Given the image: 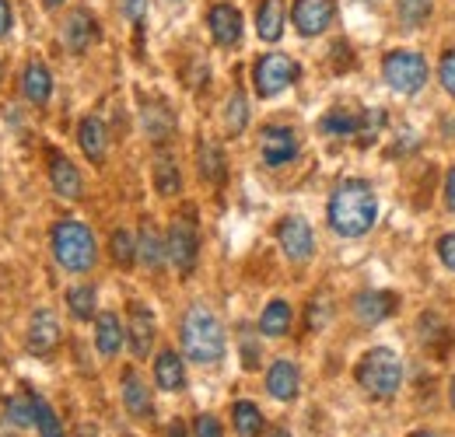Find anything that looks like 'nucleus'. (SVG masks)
Wrapping results in <instances>:
<instances>
[{
  "label": "nucleus",
  "mask_w": 455,
  "mask_h": 437,
  "mask_svg": "<svg viewBox=\"0 0 455 437\" xmlns=\"http://www.w3.org/2000/svg\"><path fill=\"white\" fill-rule=\"evenodd\" d=\"M330 227L343 238H361L375 227L379 220V196L364 179H347L333 189L330 207H326Z\"/></svg>",
  "instance_id": "nucleus-1"
},
{
  "label": "nucleus",
  "mask_w": 455,
  "mask_h": 437,
  "mask_svg": "<svg viewBox=\"0 0 455 437\" xmlns=\"http://www.w3.org/2000/svg\"><path fill=\"white\" fill-rule=\"evenodd\" d=\"M182 350L193 364H218L225 357V326L204 305H193L182 319Z\"/></svg>",
  "instance_id": "nucleus-2"
},
{
  "label": "nucleus",
  "mask_w": 455,
  "mask_h": 437,
  "mask_svg": "<svg viewBox=\"0 0 455 437\" xmlns=\"http://www.w3.org/2000/svg\"><path fill=\"white\" fill-rule=\"evenodd\" d=\"M53 256L67 274H88L95 266V234L81 220H60L53 227Z\"/></svg>",
  "instance_id": "nucleus-3"
},
{
  "label": "nucleus",
  "mask_w": 455,
  "mask_h": 437,
  "mask_svg": "<svg viewBox=\"0 0 455 437\" xmlns=\"http://www.w3.org/2000/svg\"><path fill=\"white\" fill-rule=\"evenodd\" d=\"M403 382V364L393 350L386 346H375L361 357L357 364V385L371 395V399H393Z\"/></svg>",
  "instance_id": "nucleus-4"
},
{
  "label": "nucleus",
  "mask_w": 455,
  "mask_h": 437,
  "mask_svg": "<svg viewBox=\"0 0 455 437\" xmlns=\"http://www.w3.org/2000/svg\"><path fill=\"white\" fill-rule=\"evenodd\" d=\"M382 74H386V84L399 91V95H417L424 84H427V60L420 53H410V50H396L382 60Z\"/></svg>",
  "instance_id": "nucleus-5"
},
{
  "label": "nucleus",
  "mask_w": 455,
  "mask_h": 437,
  "mask_svg": "<svg viewBox=\"0 0 455 437\" xmlns=\"http://www.w3.org/2000/svg\"><path fill=\"white\" fill-rule=\"evenodd\" d=\"M301 74V67L284 53H267L256 60L252 67V84H256V95L259 99H274L281 95L287 84H294Z\"/></svg>",
  "instance_id": "nucleus-6"
},
{
  "label": "nucleus",
  "mask_w": 455,
  "mask_h": 437,
  "mask_svg": "<svg viewBox=\"0 0 455 437\" xmlns=\"http://www.w3.org/2000/svg\"><path fill=\"white\" fill-rule=\"evenodd\" d=\"M169 259L172 266L179 270V276H189L196 266V256H200V234H196V224L193 218H175L169 227Z\"/></svg>",
  "instance_id": "nucleus-7"
},
{
  "label": "nucleus",
  "mask_w": 455,
  "mask_h": 437,
  "mask_svg": "<svg viewBox=\"0 0 455 437\" xmlns=\"http://www.w3.org/2000/svg\"><path fill=\"white\" fill-rule=\"evenodd\" d=\"M277 242H281L287 259H294V263H308L312 252H315V234H312V227H308L305 218L281 220L277 224Z\"/></svg>",
  "instance_id": "nucleus-8"
},
{
  "label": "nucleus",
  "mask_w": 455,
  "mask_h": 437,
  "mask_svg": "<svg viewBox=\"0 0 455 437\" xmlns=\"http://www.w3.org/2000/svg\"><path fill=\"white\" fill-rule=\"evenodd\" d=\"M259 151H263V162L270 168H281V164L298 158V137L291 126H267L259 137Z\"/></svg>",
  "instance_id": "nucleus-9"
},
{
  "label": "nucleus",
  "mask_w": 455,
  "mask_h": 437,
  "mask_svg": "<svg viewBox=\"0 0 455 437\" xmlns=\"http://www.w3.org/2000/svg\"><path fill=\"white\" fill-rule=\"evenodd\" d=\"M294 28L301 36H323L333 21V0H294Z\"/></svg>",
  "instance_id": "nucleus-10"
},
{
  "label": "nucleus",
  "mask_w": 455,
  "mask_h": 437,
  "mask_svg": "<svg viewBox=\"0 0 455 437\" xmlns=\"http://www.w3.org/2000/svg\"><path fill=\"white\" fill-rule=\"evenodd\" d=\"M396 312V294L389 290H364L354 298V315L361 326H379Z\"/></svg>",
  "instance_id": "nucleus-11"
},
{
  "label": "nucleus",
  "mask_w": 455,
  "mask_h": 437,
  "mask_svg": "<svg viewBox=\"0 0 455 437\" xmlns=\"http://www.w3.org/2000/svg\"><path fill=\"white\" fill-rule=\"evenodd\" d=\"M95 36H99V21L84 7H77V11L67 14V21H63V43H67L70 53H84L95 43Z\"/></svg>",
  "instance_id": "nucleus-12"
},
{
  "label": "nucleus",
  "mask_w": 455,
  "mask_h": 437,
  "mask_svg": "<svg viewBox=\"0 0 455 437\" xmlns=\"http://www.w3.org/2000/svg\"><path fill=\"white\" fill-rule=\"evenodd\" d=\"M57 346H60L57 315H53L50 308H39V312L32 315V326H28V350L39 354V357H46V354H53Z\"/></svg>",
  "instance_id": "nucleus-13"
},
{
  "label": "nucleus",
  "mask_w": 455,
  "mask_h": 437,
  "mask_svg": "<svg viewBox=\"0 0 455 437\" xmlns=\"http://www.w3.org/2000/svg\"><path fill=\"white\" fill-rule=\"evenodd\" d=\"M207 25H211V36L218 46H235L242 39V14L231 4H214L207 14Z\"/></svg>",
  "instance_id": "nucleus-14"
},
{
  "label": "nucleus",
  "mask_w": 455,
  "mask_h": 437,
  "mask_svg": "<svg viewBox=\"0 0 455 437\" xmlns=\"http://www.w3.org/2000/svg\"><path fill=\"white\" fill-rule=\"evenodd\" d=\"M126 339H130L133 357H148V354H151V343H155V315H151L144 305H130V329H126Z\"/></svg>",
  "instance_id": "nucleus-15"
},
{
  "label": "nucleus",
  "mask_w": 455,
  "mask_h": 437,
  "mask_svg": "<svg viewBox=\"0 0 455 437\" xmlns=\"http://www.w3.org/2000/svg\"><path fill=\"white\" fill-rule=\"evenodd\" d=\"M21 91H25V99L32 106H46L50 95H53V74H50V67L39 63V60H32L25 67V74H21Z\"/></svg>",
  "instance_id": "nucleus-16"
},
{
  "label": "nucleus",
  "mask_w": 455,
  "mask_h": 437,
  "mask_svg": "<svg viewBox=\"0 0 455 437\" xmlns=\"http://www.w3.org/2000/svg\"><path fill=\"white\" fill-rule=\"evenodd\" d=\"M50 182H53V189H57L63 200H81V171L74 168L70 158H63V155H50Z\"/></svg>",
  "instance_id": "nucleus-17"
},
{
  "label": "nucleus",
  "mask_w": 455,
  "mask_h": 437,
  "mask_svg": "<svg viewBox=\"0 0 455 437\" xmlns=\"http://www.w3.org/2000/svg\"><path fill=\"white\" fill-rule=\"evenodd\" d=\"M298 364H291V361H274L270 364V371H267V392L274 395V399H281V402H291L294 395H298Z\"/></svg>",
  "instance_id": "nucleus-18"
},
{
  "label": "nucleus",
  "mask_w": 455,
  "mask_h": 437,
  "mask_svg": "<svg viewBox=\"0 0 455 437\" xmlns=\"http://www.w3.org/2000/svg\"><path fill=\"white\" fill-rule=\"evenodd\" d=\"M284 0H263L259 11H256V32L263 43H277L284 36Z\"/></svg>",
  "instance_id": "nucleus-19"
},
{
  "label": "nucleus",
  "mask_w": 455,
  "mask_h": 437,
  "mask_svg": "<svg viewBox=\"0 0 455 437\" xmlns=\"http://www.w3.org/2000/svg\"><path fill=\"white\" fill-rule=\"evenodd\" d=\"M155 382L162 392H182L186 388V368L175 350H162L155 361Z\"/></svg>",
  "instance_id": "nucleus-20"
},
{
  "label": "nucleus",
  "mask_w": 455,
  "mask_h": 437,
  "mask_svg": "<svg viewBox=\"0 0 455 437\" xmlns=\"http://www.w3.org/2000/svg\"><path fill=\"white\" fill-rule=\"evenodd\" d=\"M137 259H140L148 270H162V263L169 259V249H165L162 234H158L151 224L140 227V238H137Z\"/></svg>",
  "instance_id": "nucleus-21"
},
{
  "label": "nucleus",
  "mask_w": 455,
  "mask_h": 437,
  "mask_svg": "<svg viewBox=\"0 0 455 437\" xmlns=\"http://www.w3.org/2000/svg\"><path fill=\"white\" fill-rule=\"evenodd\" d=\"M77 140H81V151L88 155V162L95 164L106 162V126H102V119L88 115L81 123V130H77Z\"/></svg>",
  "instance_id": "nucleus-22"
},
{
  "label": "nucleus",
  "mask_w": 455,
  "mask_h": 437,
  "mask_svg": "<svg viewBox=\"0 0 455 437\" xmlns=\"http://www.w3.org/2000/svg\"><path fill=\"white\" fill-rule=\"evenodd\" d=\"M123 406L133 413V417H151V392H148V385L140 382V375L137 371H126L123 375Z\"/></svg>",
  "instance_id": "nucleus-23"
},
{
  "label": "nucleus",
  "mask_w": 455,
  "mask_h": 437,
  "mask_svg": "<svg viewBox=\"0 0 455 437\" xmlns=\"http://www.w3.org/2000/svg\"><path fill=\"white\" fill-rule=\"evenodd\" d=\"M95 346H99L102 357L119 354V346H123V326H119V319H116L113 312H102L95 319Z\"/></svg>",
  "instance_id": "nucleus-24"
},
{
  "label": "nucleus",
  "mask_w": 455,
  "mask_h": 437,
  "mask_svg": "<svg viewBox=\"0 0 455 437\" xmlns=\"http://www.w3.org/2000/svg\"><path fill=\"white\" fill-rule=\"evenodd\" d=\"M287 329H291V305L277 298V301H270V305L263 308V315H259V332L270 336V339H281V336H287Z\"/></svg>",
  "instance_id": "nucleus-25"
},
{
  "label": "nucleus",
  "mask_w": 455,
  "mask_h": 437,
  "mask_svg": "<svg viewBox=\"0 0 455 437\" xmlns=\"http://www.w3.org/2000/svg\"><path fill=\"white\" fill-rule=\"evenodd\" d=\"M200 175H204L211 186H221L228 179V162L214 140H204V144H200Z\"/></svg>",
  "instance_id": "nucleus-26"
},
{
  "label": "nucleus",
  "mask_w": 455,
  "mask_h": 437,
  "mask_svg": "<svg viewBox=\"0 0 455 437\" xmlns=\"http://www.w3.org/2000/svg\"><path fill=\"white\" fill-rule=\"evenodd\" d=\"M231 420H235V434L238 437H259V431H263V413H259L256 402H245V399L235 402Z\"/></svg>",
  "instance_id": "nucleus-27"
},
{
  "label": "nucleus",
  "mask_w": 455,
  "mask_h": 437,
  "mask_svg": "<svg viewBox=\"0 0 455 437\" xmlns=\"http://www.w3.org/2000/svg\"><path fill=\"white\" fill-rule=\"evenodd\" d=\"M357 119H361V112L333 109L319 119V130L330 133V137H354L357 133Z\"/></svg>",
  "instance_id": "nucleus-28"
},
{
  "label": "nucleus",
  "mask_w": 455,
  "mask_h": 437,
  "mask_svg": "<svg viewBox=\"0 0 455 437\" xmlns=\"http://www.w3.org/2000/svg\"><path fill=\"white\" fill-rule=\"evenodd\" d=\"M32 399V424L39 427V434L43 437H63V427H60V420H57V413L50 409V402L43 399V395H28Z\"/></svg>",
  "instance_id": "nucleus-29"
},
{
  "label": "nucleus",
  "mask_w": 455,
  "mask_h": 437,
  "mask_svg": "<svg viewBox=\"0 0 455 437\" xmlns=\"http://www.w3.org/2000/svg\"><path fill=\"white\" fill-rule=\"evenodd\" d=\"M95 287H70L67 290V308H70V315L77 319V322H88V319H95Z\"/></svg>",
  "instance_id": "nucleus-30"
},
{
  "label": "nucleus",
  "mask_w": 455,
  "mask_h": 437,
  "mask_svg": "<svg viewBox=\"0 0 455 437\" xmlns=\"http://www.w3.org/2000/svg\"><path fill=\"white\" fill-rule=\"evenodd\" d=\"M396 11H399L403 28H420V25L431 18L435 0H396Z\"/></svg>",
  "instance_id": "nucleus-31"
},
{
  "label": "nucleus",
  "mask_w": 455,
  "mask_h": 437,
  "mask_svg": "<svg viewBox=\"0 0 455 437\" xmlns=\"http://www.w3.org/2000/svg\"><path fill=\"white\" fill-rule=\"evenodd\" d=\"M382 126H386V112L382 109H364L361 112V119H357V144L361 147H371L375 140H379V133H382Z\"/></svg>",
  "instance_id": "nucleus-32"
},
{
  "label": "nucleus",
  "mask_w": 455,
  "mask_h": 437,
  "mask_svg": "<svg viewBox=\"0 0 455 437\" xmlns=\"http://www.w3.org/2000/svg\"><path fill=\"white\" fill-rule=\"evenodd\" d=\"M155 186H158V193H162V196H175V193H179V186H182L179 168H175V162H172L169 155H162V158L155 162Z\"/></svg>",
  "instance_id": "nucleus-33"
},
{
  "label": "nucleus",
  "mask_w": 455,
  "mask_h": 437,
  "mask_svg": "<svg viewBox=\"0 0 455 437\" xmlns=\"http://www.w3.org/2000/svg\"><path fill=\"white\" fill-rule=\"evenodd\" d=\"M225 123H228V133H242V130H245V123H249V102H245L242 91H235V95L228 99Z\"/></svg>",
  "instance_id": "nucleus-34"
},
{
  "label": "nucleus",
  "mask_w": 455,
  "mask_h": 437,
  "mask_svg": "<svg viewBox=\"0 0 455 437\" xmlns=\"http://www.w3.org/2000/svg\"><path fill=\"white\" fill-rule=\"evenodd\" d=\"M144 126H148V133L155 137V140H165L172 133V115L165 106H148L144 112Z\"/></svg>",
  "instance_id": "nucleus-35"
},
{
  "label": "nucleus",
  "mask_w": 455,
  "mask_h": 437,
  "mask_svg": "<svg viewBox=\"0 0 455 437\" xmlns=\"http://www.w3.org/2000/svg\"><path fill=\"white\" fill-rule=\"evenodd\" d=\"M113 259L119 266H133L137 263V242H133V234L130 231H113Z\"/></svg>",
  "instance_id": "nucleus-36"
},
{
  "label": "nucleus",
  "mask_w": 455,
  "mask_h": 437,
  "mask_svg": "<svg viewBox=\"0 0 455 437\" xmlns=\"http://www.w3.org/2000/svg\"><path fill=\"white\" fill-rule=\"evenodd\" d=\"M7 420H11L14 427H32V399H28V395L7 399Z\"/></svg>",
  "instance_id": "nucleus-37"
},
{
  "label": "nucleus",
  "mask_w": 455,
  "mask_h": 437,
  "mask_svg": "<svg viewBox=\"0 0 455 437\" xmlns=\"http://www.w3.org/2000/svg\"><path fill=\"white\" fill-rule=\"evenodd\" d=\"M193 434H196V437H225V434H221V424H218V417H211V413L196 417V424H193Z\"/></svg>",
  "instance_id": "nucleus-38"
},
{
  "label": "nucleus",
  "mask_w": 455,
  "mask_h": 437,
  "mask_svg": "<svg viewBox=\"0 0 455 437\" xmlns=\"http://www.w3.org/2000/svg\"><path fill=\"white\" fill-rule=\"evenodd\" d=\"M442 84H445V91L455 99V50L442 56Z\"/></svg>",
  "instance_id": "nucleus-39"
},
{
  "label": "nucleus",
  "mask_w": 455,
  "mask_h": 437,
  "mask_svg": "<svg viewBox=\"0 0 455 437\" xmlns=\"http://www.w3.org/2000/svg\"><path fill=\"white\" fill-rule=\"evenodd\" d=\"M438 256H442V263L455 270V234H442L438 238Z\"/></svg>",
  "instance_id": "nucleus-40"
},
{
  "label": "nucleus",
  "mask_w": 455,
  "mask_h": 437,
  "mask_svg": "<svg viewBox=\"0 0 455 437\" xmlns=\"http://www.w3.org/2000/svg\"><path fill=\"white\" fill-rule=\"evenodd\" d=\"M144 4H148V0H123V14H126L130 21H140V18H144Z\"/></svg>",
  "instance_id": "nucleus-41"
},
{
  "label": "nucleus",
  "mask_w": 455,
  "mask_h": 437,
  "mask_svg": "<svg viewBox=\"0 0 455 437\" xmlns=\"http://www.w3.org/2000/svg\"><path fill=\"white\" fill-rule=\"evenodd\" d=\"M14 28V14H11V7H7V0H0V39L7 36Z\"/></svg>",
  "instance_id": "nucleus-42"
},
{
  "label": "nucleus",
  "mask_w": 455,
  "mask_h": 437,
  "mask_svg": "<svg viewBox=\"0 0 455 437\" xmlns=\"http://www.w3.org/2000/svg\"><path fill=\"white\" fill-rule=\"evenodd\" d=\"M445 203L449 211H455V168H449V179H445Z\"/></svg>",
  "instance_id": "nucleus-43"
},
{
  "label": "nucleus",
  "mask_w": 455,
  "mask_h": 437,
  "mask_svg": "<svg viewBox=\"0 0 455 437\" xmlns=\"http://www.w3.org/2000/svg\"><path fill=\"white\" fill-rule=\"evenodd\" d=\"M169 437H186V431H182V424H172V427H169Z\"/></svg>",
  "instance_id": "nucleus-44"
},
{
  "label": "nucleus",
  "mask_w": 455,
  "mask_h": 437,
  "mask_svg": "<svg viewBox=\"0 0 455 437\" xmlns=\"http://www.w3.org/2000/svg\"><path fill=\"white\" fill-rule=\"evenodd\" d=\"M410 437H438L435 431H417V434H410Z\"/></svg>",
  "instance_id": "nucleus-45"
},
{
  "label": "nucleus",
  "mask_w": 455,
  "mask_h": 437,
  "mask_svg": "<svg viewBox=\"0 0 455 437\" xmlns=\"http://www.w3.org/2000/svg\"><path fill=\"white\" fill-rule=\"evenodd\" d=\"M267 437H291V434H287V431H270Z\"/></svg>",
  "instance_id": "nucleus-46"
},
{
  "label": "nucleus",
  "mask_w": 455,
  "mask_h": 437,
  "mask_svg": "<svg viewBox=\"0 0 455 437\" xmlns=\"http://www.w3.org/2000/svg\"><path fill=\"white\" fill-rule=\"evenodd\" d=\"M60 4H63V0H46V7H60Z\"/></svg>",
  "instance_id": "nucleus-47"
},
{
  "label": "nucleus",
  "mask_w": 455,
  "mask_h": 437,
  "mask_svg": "<svg viewBox=\"0 0 455 437\" xmlns=\"http://www.w3.org/2000/svg\"><path fill=\"white\" fill-rule=\"evenodd\" d=\"M449 395H452V406H455V378H452V388H449Z\"/></svg>",
  "instance_id": "nucleus-48"
},
{
  "label": "nucleus",
  "mask_w": 455,
  "mask_h": 437,
  "mask_svg": "<svg viewBox=\"0 0 455 437\" xmlns=\"http://www.w3.org/2000/svg\"><path fill=\"white\" fill-rule=\"evenodd\" d=\"M0 81H4V67H0Z\"/></svg>",
  "instance_id": "nucleus-49"
},
{
  "label": "nucleus",
  "mask_w": 455,
  "mask_h": 437,
  "mask_svg": "<svg viewBox=\"0 0 455 437\" xmlns=\"http://www.w3.org/2000/svg\"><path fill=\"white\" fill-rule=\"evenodd\" d=\"M364 4H375V0H364Z\"/></svg>",
  "instance_id": "nucleus-50"
}]
</instances>
